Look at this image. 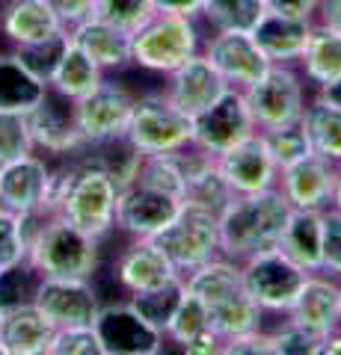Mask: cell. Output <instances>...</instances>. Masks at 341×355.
<instances>
[{"label": "cell", "mask_w": 341, "mask_h": 355, "mask_svg": "<svg viewBox=\"0 0 341 355\" xmlns=\"http://www.w3.org/2000/svg\"><path fill=\"white\" fill-rule=\"evenodd\" d=\"M116 198L119 184L113 175L86 154H74L65 166L53 169L48 214L69 219L104 243L116 231Z\"/></svg>", "instance_id": "cell-1"}, {"label": "cell", "mask_w": 341, "mask_h": 355, "mask_svg": "<svg viewBox=\"0 0 341 355\" xmlns=\"http://www.w3.org/2000/svg\"><path fill=\"white\" fill-rule=\"evenodd\" d=\"M184 287L205 305L214 335H219L223 340L247 335L252 329H261L264 323V311L247 293L238 261L217 254L214 261L202 263L199 270L187 272Z\"/></svg>", "instance_id": "cell-2"}, {"label": "cell", "mask_w": 341, "mask_h": 355, "mask_svg": "<svg viewBox=\"0 0 341 355\" xmlns=\"http://www.w3.org/2000/svg\"><path fill=\"white\" fill-rule=\"evenodd\" d=\"M291 205L279 187L235 196L219 214V254L244 263L247 258L279 246Z\"/></svg>", "instance_id": "cell-3"}, {"label": "cell", "mask_w": 341, "mask_h": 355, "mask_svg": "<svg viewBox=\"0 0 341 355\" xmlns=\"http://www.w3.org/2000/svg\"><path fill=\"white\" fill-rule=\"evenodd\" d=\"M27 261L45 279H92L101 270V240L57 214H45L27 243Z\"/></svg>", "instance_id": "cell-4"}, {"label": "cell", "mask_w": 341, "mask_h": 355, "mask_svg": "<svg viewBox=\"0 0 341 355\" xmlns=\"http://www.w3.org/2000/svg\"><path fill=\"white\" fill-rule=\"evenodd\" d=\"M205 33L196 18L155 12L131 33V62L142 71L167 77L202 51Z\"/></svg>", "instance_id": "cell-5"}, {"label": "cell", "mask_w": 341, "mask_h": 355, "mask_svg": "<svg viewBox=\"0 0 341 355\" xmlns=\"http://www.w3.org/2000/svg\"><path fill=\"white\" fill-rule=\"evenodd\" d=\"M125 139L140 154H172L193 142V119L181 113L163 89L137 92Z\"/></svg>", "instance_id": "cell-6"}, {"label": "cell", "mask_w": 341, "mask_h": 355, "mask_svg": "<svg viewBox=\"0 0 341 355\" xmlns=\"http://www.w3.org/2000/svg\"><path fill=\"white\" fill-rule=\"evenodd\" d=\"M151 240L163 249V254L184 279L187 272L199 270L202 263L219 254V216L208 207L181 202L175 216Z\"/></svg>", "instance_id": "cell-7"}, {"label": "cell", "mask_w": 341, "mask_h": 355, "mask_svg": "<svg viewBox=\"0 0 341 355\" xmlns=\"http://www.w3.org/2000/svg\"><path fill=\"white\" fill-rule=\"evenodd\" d=\"M240 275H244L247 293L252 296L264 317H285L294 305V299L300 296L309 270H303L297 261H291L279 246L258 252L240 263Z\"/></svg>", "instance_id": "cell-8"}, {"label": "cell", "mask_w": 341, "mask_h": 355, "mask_svg": "<svg viewBox=\"0 0 341 355\" xmlns=\"http://www.w3.org/2000/svg\"><path fill=\"white\" fill-rule=\"evenodd\" d=\"M244 98L258 130L297 125L303 119L306 101H309L300 69L297 65H279V62H270V69L252 86L244 89Z\"/></svg>", "instance_id": "cell-9"}, {"label": "cell", "mask_w": 341, "mask_h": 355, "mask_svg": "<svg viewBox=\"0 0 341 355\" xmlns=\"http://www.w3.org/2000/svg\"><path fill=\"white\" fill-rule=\"evenodd\" d=\"M134 98H137V92H131V89L119 80H107V77L90 95L78 98V101H74V116H78L83 148L122 139L128 130L131 110H134Z\"/></svg>", "instance_id": "cell-10"}, {"label": "cell", "mask_w": 341, "mask_h": 355, "mask_svg": "<svg viewBox=\"0 0 341 355\" xmlns=\"http://www.w3.org/2000/svg\"><path fill=\"white\" fill-rule=\"evenodd\" d=\"M92 329L104 355H160L167 349V335L149 326L125 296L101 302Z\"/></svg>", "instance_id": "cell-11"}, {"label": "cell", "mask_w": 341, "mask_h": 355, "mask_svg": "<svg viewBox=\"0 0 341 355\" xmlns=\"http://www.w3.org/2000/svg\"><path fill=\"white\" fill-rule=\"evenodd\" d=\"M33 146L45 157H74L83 151V137L74 116V101L48 86L42 101L27 113Z\"/></svg>", "instance_id": "cell-12"}, {"label": "cell", "mask_w": 341, "mask_h": 355, "mask_svg": "<svg viewBox=\"0 0 341 355\" xmlns=\"http://www.w3.org/2000/svg\"><path fill=\"white\" fill-rule=\"evenodd\" d=\"M258 128L252 121V113L247 107L244 89L228 86L226 95L217 104H211L205 113L193 116V142L211 154H223L228 148H235L238 142H244L252 137Z\"/></svg>", "instance_id": "cell-13"}, {"label": "cell", "mask_w": 341, "mask_h": 355, "mask_svg": "<svg viewBox=\"0 0 341 355\" xmlns=\"http://www.w3.org/2000/svg\"><path fill=\"white\" fill-rule=\"evenodd\" d=\"M202 53L235 89L252 86L270 69V60L261 53L249 30H211V36H205Z\"/></svg>", "instance_id": "cell-14"}, {"label": "cell", "mask_w": 341, "mask_h": 355, "mask_svg": "<svg viewBox=\"0 0 341 355\" xmlns=\"http://www.w3.org/2000/svg\"><path fill=\"white\" fill-rule=\"evenodd\" d=\"M53 329L92 326L101 308V296L92 279H45L42 275L36 299H33Z\"/></svg>", "instance_id": "cell-15"}, {"label": "cell", "mask_w": 341, "mask_h": 355, "mask_svg": "<svg viewBox=\"0 0 341 355\" xmlns=\"http://www.w3.org/2000/svg\"><path fill=\"white\" fill-rule=\"evenodd\" d=\"M53 166L45 154L33 151L27 157L0 166V207L13 214H48Z\"/></svg>", "instance_id": "cell-16"}, {"label": "cell", "mask_w": 341, "mask_h": 355, "mask_svg": "<svg viewBox=\"0 0 341 355\" xmlns=\"http://www.w3.org/2000/svg\"><path fill=\"white\" fill-rule=\"evenodd\" d=\"M110 275L125 291V296L181 279V272L151 237H128V243L110 263Z\"/></svg>", "instance_id": "cell-17"}, {"label": "cell", "mask_w": 341, "mask_h": 355, "mask_svg": "<svg viewBox=\"0 0 341 355\" xmlns=\"http://www.w3.org/2000/svg\"><path fill=\"white\" fill-rule=\"evenodd\" d=\"M160 89L167 92V98L181 110V113H187L193 119V116L205 113L211 104H217L219 98L226 95L228 83L219 77V71L199 51L196 57L181 62L175 71H169Z\"/></svg>", "instance_id": "cell-18"}, {"label": "cell", "mask_w": 341, "mask_h": 355, "mask_svg": "<svg viewBox=\"0 0 341 355\" xmlns=\"http://www.w3.org/2000/svg\"><path fill=\"white\" fill-rule=\"evenodd\" d=\"M181 207L178 198L142 184H128L116 198V231L125 237H155Z\"/></svg>", "instance_id": "cell-19"}, {"label": "cell", "mask_w": 341, "mask_h": 355, "mask_svg": "<svg viewBox=\"0 0 341 355\" xmlns=\"http://www.w3.org/2000/svg\"><path fill=\"white\" fill-rule=\"evenodd\" d=\"M335 172L338 166L333 160L321 157V154H306L303 160L285 166L279 172V193L288 198L291 207L300 210H326L333 205L335 190Z\"/></svg>", "instance_id": "cell-20"}, {"label": "cell", "mask_w": 341, "mask_h": 355, "mask_svg": "<svg viewBox=\"0 0 341 355\" xmlns=\"http://www.w3.org/2000/svg\"><path fill=\"white\" fill-rule=\"evenodd\" d=\"M217 166H219V172H223L226 184L232 187L235 196L273 190L279 181V169H276V163L270 160L258 130L252 133V137H247L244 142H238L235 148L219 154Z\"/></svg>", "instance_id": "cell-21"}, {"label": "cell", "mask_w": 341, "mask_h": 355, "mask_svg": "<svg viewBox=\"0 0 341 355\" xmlns=\"http://www.w3.org/2000/svg\"><path fill=\"white\" fill-rule=\"evenodd\" d=\"M285 317L326 338L329 331L341 326V279L324 270L309 272L300 296L294 299Z\"/></svg>", "instance_id": "cell-22"}, {"label": "cell", "mask_w": 341, "mask_h": 355, "mask_svg": "<svg viewBox=\"0 0 341 355\" xmlns=\"http://www.w3.org/2000/svg\"><path fill=\"white\" fill-rule=\"evenodd\" d=\"M69 39H72V44H78L104 74L125 71L134 65L131 62V33L110 24L104 18L90 15L86 21H81V24H74L69 30Z\"/></svg>", "instance_id": "cell-23"}, {"label": "cell", "mask_w": 341, "mask_h": 355, "mask_svg": "<svg viewBox=\"0 0 341 355\" xmlns=\"http://www.w3.org/2000/svg\"><path fill=\"white\" fill-rule=\"evenodd\" d=\"M315 18H300V15H282V12H264L256 27H252V39L258 42L261 53L270 62L279 65H297L300 53L309 42Z\"/></svg>", "instance_id": "cell-24"}, {"label": "cell", "mask_w": 341, "mask_h": 355, "mask_svg": "<svg viewBox=\"0 0 341 355\" xmlns=\"http://www.w3.org/2000/svg\"><path fill=\"white\" fill-rule=\"evenodd\" d=\"M53 326L36 305L3 311L0 320V355H48Z\"/></svg>", "instance_id": "cell-25"}, {"label": "cell", "mask_w": 341, "mask_h": 355, "mask_svg": "<svg viewBox=\"0 0 341 355\" xmlns=\"http://www.w3.org/2000/svg\"><path fill=\"white\" fill-rule=\"evenodd\" d=\"M60 30L65 27L45 6V0H6L0 6V36L9 42V48L48 39Z\"/></svg>", "instance_id": "cell-26"}, {"label": "cell", "mask_w": 341, "mask_h": 355, "mask_svg": "<svg viewBox=\"0 0 341 355\" xmlns=\"http://www.w3.org/2000/svg\"><path fill=\"white\" fill-rule=\"evenodd\" d=\"M321 243H324V210L291 207L288 222L282 228L279 249L297 261L303 270H321Z\"/></svg>", "instance_id": "cell-27"}, {"label": "cell", "mask_w": 341, "mask_h": 355, "mask_svg": "<svg viewBox=\"0 0 341 355\" xmlns=\"http://www.w3.org/2000/svg\"><path fill=\"white\" fill-rule=\"evenodd\" d=\"M48 92V83L33 74L15 51H0V113H30Z\"/></svg>", "instance_id": "cell-28"}, {"label": "cell", "mask_w": 341, "mask_h": 355, "mask_svg": "<svg viewBox=\"0 0 341 355\" xmlns=\"http://www.w3.org/2000/svg\"><path fill=\"white\" fill-rule=\"evenodd\" d=\"M297 69H300L306 86H315V89L335 80L341 74V33L315 21L309 42H306L300 60H297Z\"/></svg>", "instance_id": "cell-29"}, {"label": "cell", "mask_w": 341, "mask_h": 355, "mask_svg": "<svg viewBox=\"0 0 341 355\" xmlns=\"http://www.w3.org/2000/svg\"><path fill=\"white\" fill-rule=\"evenodd\" d=\"M300 125L312 142V151L341 166V110L315 95L306 101Z\"/></svg>", "instance_id": "cell-30"}, {"label": "cell", "mask_w": 341, "mask_h": 355, "mask_svg": "<svg viewBox=\"0 0 341 355\" xmlns=\"http://www.w3.org/2000/svg\"><path fill=\"white\" fill-rule=\"evenodd\" d=\"M104 77L107 74L98 69V65L90 57H86L78 44L69 42V48H65V53L60 57L57 69H53L51 77H48V86L57 89L60 95L72 98V101H78V98L90 95L92 89L104 80Z\"/></svg>", "instance_id": "cell-31"}, {"label": "cell", "mask_w": 341, "mask_h": 355, "mask_svg": "<svg viewBox=\"0 0 341 355\" xmlns=\"http://www.w3.org/2000/svg\"><path fill=\"white\" fill-rule=\"evenodd\" d=\"M181 296H184V279H172L167 284L149 287V291L128 293L125 299L149 326H155L158 331L167 335V326H169V320L175 314V308H178V302H181Z\"/></svg>", "instance_id": "cell-32"}, {"label": "cell", "mask_w": 341, "mask_h": 355, "mask_svg": "<svg viewBox=\"0 0 341 355\" xmlns=\"http://www.w3.org/2000/svg\"><path fill=\"white\" fill-rule=\"evenodd\" d=\"M137 184L142 187H151L158 193H167L172 198H184V190H187V178H184V169H181V160L178 154H142V163L137 169Z\"/></svg>", "instance_id": "cell-33"}, {"label": "cell", "mask_w": 341, "mask_h": 355, "mask_svg": "<svg viewBox=\"0 0 341 355\" xmlns=\"http://www.w3.org/2000/svg\"><path fill=\"white\" fill-rule=\"evenodd\" d=\"M264 12V0H205L202 21L211 30H252Z\"/></svg>", "instance_id": "cell-34"}, {"label": "cell", "mask_w": 341, "mask_h": 355, "mask_svg": "<svg viewBox=\"0 0 341 355\" xmlns=\"http://www.w3.org/2000/svg\"><path fill=\"white\" fill-rule=\"evenodd\" d=\"M208 331H214V329H211V320H208L205 305L184 287L181 302H178V308H175V314H172L169 326H167V343H175V347L181 349V347H187V343H193L196 338L208 335Z\"/></svg>", "instance_id": "cell-35"}, {"label": "cell", "mask_w": 341, "mask_h": 355, "mask_svg": "<svg viewBox=\"0 0 341 355\" xmlns=\"http://www.w3.org/2000/svg\"><path fill=\"white\" fill-rule=\"evenodd\" d=\"M42 282V272L27 258L0 270V314L21 305H33Z\"/></svg>", "instance_id": "cell-36"}, {"label": "cell", "mask_w": 341, "mask_h": 355, "mask_svg": "<svg viewBox=\"0 0 341 355\" xmlns=\"http://www.w3.org/2000/svg\"><path fill=\"white\" fill-rule=\"evenodd\" d=\"M261 139H264V148H267L270 160L276 163V169L282 172L285 166H291L297 160H303L306 154H312V142L306 137L303 125H282V128H267V130H258Z\"/></svg>", "instance_id": "cell-37"}, {"label": "cell", "mask_w": 341, "mask_h": 355, "mask_svg": "<svg viewBox=\"0 0 341 355\" xmlns=\"http://www.w3.org/2000/svg\"><path fill=\"white\" fill-rule=\"evenodd\" d=\"M69 42H72L69 30H60V33H53V36H48V39H39V42H30V44H18V48H13V51L18 53L21 62H24L33 74H39L42 80L48 83V77H51L53 69H57V62L65 53V48H69Z\"/></svg>", "instance_id": "cell-38"}, {"label": "cell", "mask_w": 341, "mask_h": 355, "mask_svg": "<svg viewBox=\"0 0 341 355\" xmlns=\"http://www.w3.org/2000/svg\"><path fill=\"white\" fill-rule=\"evenodd\" d=\"M267 331H270L273 355H321L324 335H317V331L294 323V320H288V317H285L279 326L267 329Z\"/></svg>", "instance_id": "cell-39"}, {"label": "cell", "mask_w": 341, "mask_h": 355, "mask_svg": "<svg viewBox=\"0 0 341 355\" xmlns=\"http://www.w3.org/2000/svg\"><path fill=\"white\" fill-rule=\"evenodd\" d=\"M92 15L134 33L155 15V6H151V0H92Z\"/></svg>", "instance_id": "cell-40"}, {"label": "cell", "mask_w": 341, "mask_h": 355, "mask_svg": "<svg viewBox=\"0 0 341 355\" xmlns=\"http://www.w3.org/2000/svg\"><path fill=\"white\" fill-rule=\"evenodd\" d=\"M36 151L24 113H0V166Z\"/></svg>", "instance_id": "cell-41"}, {"label": "cell", "mask_w": 341, "mask_h": 355, "mask_svg": "<svg viewBox=\"0 0 341 355\" xmlns=\"http://www.w3.org/2000/svg\"><path fill=\"white\" fill-rule=\"evenodd\" d=\"M48 355H104L92 326H65L53 329Z\"/></svg>", "instance_id": "cell-42"}, {"label": "cell", "mask_w": 341, "mask_h": 355, "mask_svg": "<svg viewBox=\"0 0 341 355\" xmlns=\"http://www.w3.org/2000/svg\"><path fill=\"white\" fill-rule=\"evenodd\" d=\"M27 258V237L21 228V216L0 207V270Z\"/></svg>", "instance_id": "cell-43"}, {"label": "cell", "mask_w": 341, "mask_h": 355, "mask_svg": "<svg viewBox=\"0 0 341 355\" xmlns=\"http://www.w3.org/2000/svg\"><path fill=\"white\" fill-rule=\"evenodd\" d=\"M321 270L341 279V210H324V243H321Z\"/></svg>", "instance_id": "cell-44"}, {"label": "cell", "mask_w": 341, "mask_h": 355, "mask_svg": "<svg viewBox=\"0 0 341 355\" xmlns=\"http://www.w3.org/2000/svg\"><path fill=\"white\" fill-rule=\"evenodd\" d=\"M219 355H273L270 331L261 326V329L247 331V335L228 338V340H223V349H219Z\"/></svg>", "instance_id": "cell-45"}, {"label": "cell", "mask_w": 341, "mask_h": 355, "mask_svg": "<svg viewBox=\"0 0 341 355\" xmlns=\"http://www.w3.org/2000/svg\"><path fill=\"white\" fill-rule=\"evenodd\" d=\"M45 6L57 15L65 30H72L74 24H81L92 15V0H45Z\"/></svg>", "instance_id": "cell-46"}, {"label": "cell", "mask_w": 341, "mask_h": 355, "mask_svg": "<svg viewBox=\"0 0 341 355\" xmlns=\"http://www.w3.org/2000/svg\"><path fill=\"white\" fill-rule=\"evenodd\" d=\"M151 6H155V12H163V15H181V18L202 21L205 0H151Z\"/></svg>", "instance_id": "cell-47"}, {"label": "cell", "mask_w": 341, "mask_h": 355, "mask_svg": "<svg viewBox=\"0 0 341 355\" xmlns=\"http://www.w3.org/2000/svg\"><path fill=\"white\" fill-rule=\"evenodd\" d=\"M317 3H321V0H264V6H267L270 12L300 15V18H315Z\"/></svg>", "instance_id": "cell-48"}, {"label": "cell", "mask_w": 341, "mask_h": 355, "mask_svg": "<svg viewBox=\"0 0 341 355\" xmlns=\"http://www.w3.org/2000/svg\"><path fill=\"white\" fill-rule=\"evenodd\" d=\"M219 349H223V338L214 335V331H208V335L196 338L193 343L181 347L184 355H219Z\"/></svg>", "instance_id": "cell-49"}, {"label": "cell", "mask_w": 341, "mask_h": 355, "mask_svg": "<svg viewBox=\"0 0 341 355\" xmlns=\"http://www.w3.org/2000/svg\"><path fill=\"white\" fill-rule=\"evenodd\" d=\"M315 21H321V24L341 33V0H321V3H317V12H315Z\"/></svg>", "instance_id": "cell-50"}, {"label": "cell", "mask_w": 341, "mask_h": 355, "mask_svg": "<svg viewBox=\"0 0 341 355\" xmlns=\"http://www.w3.org/2000/svg\"><path fill=\"white\" fill-rule=\"evenodd\" d=\"M317 98H324L326 104L341 110V74L335 77V80H329V83H324L321 89H317Z\"/></svg>", "instance_id": "cell-51"}, {"label": "cell", "mask_w": 341, "mask_h": 355, "mask_svg": "<svg viewBox=\"0 0 341 355\" xmlns=\"http://www.w3.org/2000/svg\"><path fill=\"white\" fill-rule=\"evenodd\" d=\"M321 355H341V326L333 329L321 343Z\"/></svg>", "instance_id": "cell-52"}, {"label": "cell", "mask_w": 341, "mask_h": 355, "mask_svg": "<svg viewBox=\"0 0 341 355\" xmlns=\"http://www.w3.org/2000/svg\"><path fill=\"white\" fill-rule=\"evenodd\" d=\"M329 207L341 210V166H338V172H335V190H333V205H329Z\"/></svg>", "instance_id": "cell-53"}, {"label": "cell", "mask_w": 341, "mask_h": 355, "mask_svg": "<svg viewBox=\"0 0 341 355\" xmlns=\"http://www.w3.org/2000/svg\"><path fill=\"white\" fill-rule=\"evenodd\" d=\"M0 320H3V314H0Z\"/></svg>", "instance_id": "cell-54"}]
</instances>
